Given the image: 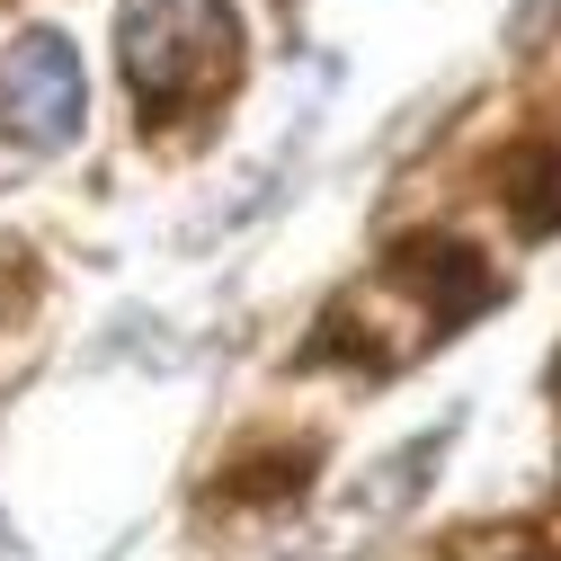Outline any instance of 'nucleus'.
I'll list each match as a JSON object with an SVG mask.
<instances>
[{
	"mask_svg": "<svg viewBox=\"0 0 561 561\" xmlns=\"http://www.w3.org/2000/svg\"><path fill=\"white\" fill-rule=\"evenodd\" d=\"M125 81L144 107H179L232 62V10L224 0H125Z\"/></svg>",
	"mask_w": 561,
	"mask_h": 561,
	"instance_id": "1",
	"label": "nucleus"
},
{
	"mask_svg": "<svg viewBox=\"0 0 561 561\" xmlns=\"http://www.w3.org/2000/svg\"><path fill=\"white\" fill-rule=\"evenodd\" d=\"M72 125H81V54L62 27H27L0 54V134H10V161L62 152Z\"/></svg>",
	"mask_w": 561,
	"mask_h": 561,
	"instance_id": "2",
	"label": "nucleus"
},
{
	"mask_svg": "<svg viewBox=\"0 0 561 561\" xmlns=\"http://www.w3.org/2000/svg\"><path fill=\"white\" fill-rule=\"evenodd\" d=\"M561 27V0H517V19H508V45H543Z\"/></svg>",
	"mask_w": 561,
	"mask_h": 561,
	"instance_id": "3",
	"label": "nucleus"
}]
</instances>
